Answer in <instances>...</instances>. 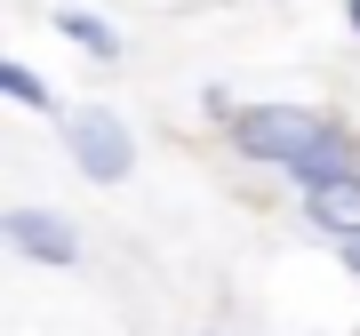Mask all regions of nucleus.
I'll return each instance as SVG.
<instances>
[{
    "instance_id": "1",
    "label": "nucleus",
    "mask_w": 360,
    "mask_h": 336,
    "mask_svg": "<svg viewBox=\"0 0 360 336\" xmlns=\"http://www.w3.org/2000/svg\"><path fill=\"white\" fill-rule=\"evenodd\" d=\"M217 129H224V144L240 160L281 168L296 193L360 168V129L345 112H328V104H272V96H257V104H224Z\"/></svg>"
},
{
    "instance_id": "2",
    "label": "nucleus",
    "mask_w": 360,
    "mask_h": 336,
    "mask_svg": "<svg viewBox=\"0 0 360 336\" xmlns=\"http://www.w3.org/2000/svg\"><path fill=\"white\" fill-rule=\"evenodd\" d=\"M56 136H65V160L89 184H129L136 136H129V120H120L112 104H65V112H56Z\"/></svg>"
},
{
    "instance_id": "3",
    "label": "nucleus",
    "mask_w": 360,
    "mask_h": 336,
    "mask_svg": "<svg viewBox=\"0 0 360 336\" xmlns=\"http://www.w3.org/2000/svg\"><path fill=\"white\" fill-rule=\"evenodd\" d=\"M0 240H8L25 264H49V272H72L80 264V224L56 217V208H32V200L0 217Z\"/></svg>"
},
{
    "instance_id": "4",
    "label": "nucleus",
    "mask_w": 360,
    "mask_h": 336,
    "mask_svg": "<svg viewBox=\"0 0 360 336\" xmlns=\"http://www.w3.org/2000/svg\"><path fill=\"white\" fill-rule=\"evenodd\" d=\"M296 208H304V224H312V233H328L336 248L360 240V168H352V176H328V184H304Z\"/></svg>"
},
{
    "instance_id": "5",
    "label": "nucleus",
    "mask_w": 360,
    "mask_h": 336,
    "mask_svg": "<svg viewBox=\"0 0 360 336\" xmlns=\"http://www.w3.org/2000/svg\"><path fill=\"white\" fill-rule=\"evenodd\" d=\"M49 25L65 32V40H72L80 56H96V65H120V56H129V40H120V25H112V16H96V8H72V0H65V8L49 16Z\"/></svg>"
},
{
    "instance_id": "6",
    "label": "nucleus",
    "mask_w": 360,
    "mask_h": 336,
    "mask_svg": "<svg viewBox=\"0 0 360 336\" xmlns=\"http://www.w3.org/2000/svg\"><path fill=\"white\" fill-rule=\"evenodd\" d=\"M0 96H8V104H25V112H65V104H56V89L25 65V56H0Z\"/></svg>"
},
{
    "instance_id": "7",
    "label": "nucleus",
    "mask_w": 360,
    "mask_h": 336,
    "mask_svg": "<svg viewBox=\"0 0 360 336\" xmlns=\"http://www.w3.org/2000/svg\"><path fill=\"white\" fill-rule=\"evenodd\" d=\"M336 257H345V272H352V280H360V240H345V248H336Z\"/></svg>"
},
{
    "instance_id": "8",
    "label": "nucleus",
    "mask_w": 360,
    "mask_h": 336,
    "mask_svg": "<svg viewBox=\"0 0 360 336\" xmlns=\"http://www.w3.org/2000/svg\"><path fill=\"white\" fill-rule=\"evenodd\" d=\"M345 25H352V32H360V0H345Z\"/></svg>"
},
{
    "instance_id": "9",
    "label": "nucleus",
    "mask_w": 360,
    "mask_h": 336,
    "mask_svg": "<svg viewBox=\"0 0 360 336\" xmlns=\"http://www.w3.org/2000/svg\"><path fill=\"white\" fill-rule=\"evenodd\" d=\"M200 336H217V328H200Z\"/></svg>"
}]
</instances>
